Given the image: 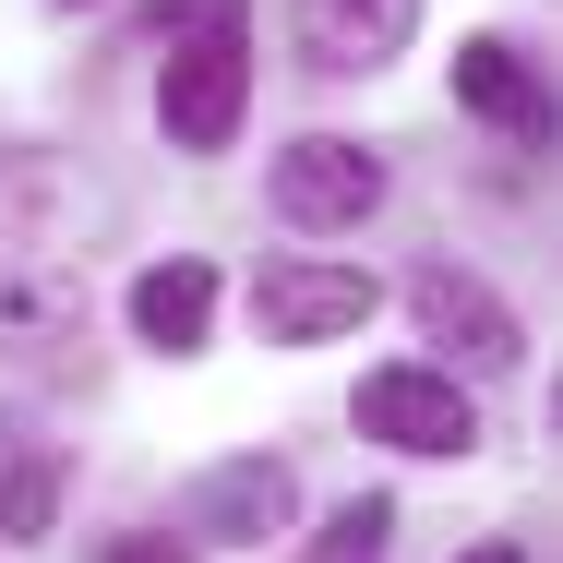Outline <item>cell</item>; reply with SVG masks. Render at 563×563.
Here are the masks:
<instances>
[{
    "label": "cell",
    "mask_w": 563,
    "mask_h": 563,
    "mask_svg": "<svg viewBox=\"0 0 563 563\" xmlns=\"http://www.w3.org/2000/svg\"><path fill=\"white\" fill-rule=\"evenodd\" d=\"M360 432L396 455H467L479 444V408L455 396V372H420V360H396V372H372L360 384Z\"/></svg>",
    "instance_id": "obj_5"
},
{
    "label": "cell",
    "mask_w": 563,
    "mask_h": 563,
    "mask_svg": "<svg viewBox=\"0 0 563 563\" xmlns=\"http://www.w3.org/2000/svg\"><path fill=\"white\" fill-rule=\"evenodd\" d=\"M97 563H192V540H156V528H132V540H109Z\"/></svg>",
    "instance_id": "obj_13"
},
{
    "label": "cell",
    "mask_w": 563,
    "mask_h": 563,
    "mask_svg": "<svg viewBox=\"0 0 563 563\" xmlns=\"http://www.w3.org/2000/svg\"><path fill=\"white\" fill-rule=\"evenodd\" d=\"M384 205V156L372 144H347V132H300L288 156H276V217L312 228V240H336Z\"/></svg>",
    "instance_id": "obj_4"
},
{
    "label": "cell",
    "mask_w": 563,
    "mask_h": 563,
    "mask_svg": "<svg viewBox=\"0 0 563 563\" xmlns=\"http://www.w3.org/2000/svg\"><path fill=\"white\" fill-rule=\"evenodd\" d=\"M252 324L276 347H324V336H360L372 324V276L360 264H324V252H288L252 276Z\"/></svg>",
    "instance_id": "obj_3"
},
{
    "label": "cell",
    "mask_w": 563,
    "mask_h": 563,
    "mask_svg": "<svg viewBox=\"0 0 563 563\" xmlns=\"http://www.w3.org/2000/svg\"><path fill=\"white\" fill-rule=\"evenodd\" d=\"M48 504H60V444H24L0 467V540H48Z\"/></svg>",
    "instance_id": "obj_11"
},
{
    "label": "cell",
    "mask_w": 563,
    "mask_h": 563,
    "mask_svg": "<svg viewBox=\"0 0 563 563\" xmlns=\"http://www.w3.org/2000/svg\"><path fill=\"white\" fill-rule=\"evenodd\" d=\"M467 563H528V552H516V540H492V552H467Z\"/></svg>",
    "instance_id": "obj_14"
},
{
    "label": "cell",
    "mask_w": 563,
    "mask_h": 563,
    "mask_svg": "<svg viewBox=\"0 0 563 563\" xmlns=\"http://www.w3.org/2000/svg\"><path fill=\"white\" fill-rule=\"evenodd\" d=\"M85 336V217L36 144H0V347Z\"/></svg>",
    "instance_id": "obj_1"
},
{
    "label": "cell",
    "mask_w": 563,
    "mask_h": 563,
    "mask_svg": "<svg viewBox=\"0 0 563 563\" xmlns=\"http://www.w3.org/2000/svg\"><path fill=\"white\" fill-rule=\"evenodd\" d=\"M455 97L492 120V132H516V144H552V85L528 73L516 36H467V48H455Z\"/></svg>",
    "instance_id": "obj_9"
},
{
    "label": "cell",
    "mask_w": 563,
    "mask_h": 563,
    "mask_svg": "<svg viewBox=\"0 0 563 563\" xmlns=\"http://www.w3.org/2000/svg\"><path fill=\"white\" fill-rule=\"evenodd\" d=\"M300 516V479H288V455H217L205 479H192V516H180V540L205 552V540H276Z\"/></svg>",
    "instance_id": "obj_7"
},
{
    "label": "cell",
    "mask_w": 563,
    "mask_h": 563,
    "mask_svg": "<svg viewBox=\"0 0 563 563\" xmlns=\"http://www.w3.org/2000/svg\"><path fill=\"white\" fill-rule=\"evenodd\" d=\"M288 36L324 85H347V73H384L420 36V0H288Z\"/></svg>",
    "instance_id": "obj_8"
},
{
    "label": "cell",
    "mask_w": 563,
    "mask_h": 563,
    "mask_svg": "<svg viewBox=\"0 0 563 563\" xmlns=\"http://www.w3.org/2000/svg\"><path fill=\"white\" fill-rule=\"evenodd\" d=\"M205 324H217V264H205V252H168V264H144V276H132V336H144V347L192 360Z\"/></svg>",
    "instance_id": "obj_10"
},
{
    "label": "cell",
    "mask_w": 563,
    "mask_h": 563,
    "mask_svg": "<svg viewBox=\"0 0 563 563\" xmlns=\"http://www.w3.org/2000/svg\"><path fill=\"white\" fill-rule=\"evenodd\" d=\"M252 109V12L240 0H168V73H156V120L180 156H228Z\"/></svg>",
    "instance_id": "obj_2"
},
{
    "label": "cell",
    "mask_w": 563,
    "mask_h": 563,
    "mask_svg": "<svg viewBox=\"0 0 563 563\" xmlns=\"http://www.w3.org/2000/svg\"><path fill=\"white\" fill-rule=\"evenodd\" d=\"M60 12H73V0H60Z\"/></svg>",
    "instance_id": "obj_15"
},
{
    "label": "cell",
    "mask_w": 563,
    "mask_h": 563,
    "mask_svg": "<svg viewBox=\"0 0 563 563\" xmlns=\"http://www.w3.org/2000/svg\"><path fill=\"white\" fill-rule=\"evenodd\" d=\"M300 563H396V504H336V528Z\"/></svg>",
    "instance_id": "obj_12"
},
{
    "label": "cell",
    "mask_w": 563,
    "mask_h": 563,
    "mask_svg": "<svg viewBox=\"0 0 563 563\" xmlns=\"http://www.w3.org/2000/svg\"><path fill=\"white\" fill-rule=\"evenodd\" d=\"M408 312H420V336L455 347L467 372H516V360H528V324H516L479 276H455V264H420V276H408Z\"/></svg>",
    "instance_id": "obj_6"
}]
</instances>
